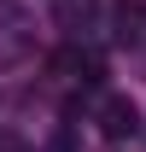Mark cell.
Returning a JSON list of instances; mask_svg holds the SVG:
<instances>
[{"label": "cell", "instance_id": "1", "mask_svg": "<svg viewBox=\"0 0 146 152\" xmlns=\"http://www.w3.org/2000/svg\"><path fill=\"white\" fill-rule=\"evenodd\" d=\"M99 129H105V140H128V134L140 129V111H134V99H123V94L99 99Z\"/></svg>", "mask_w": 146, "mask_h": 152}, {"label": "cell", "instance_id": "4", "mask_svg": "<svg viewBox=\"0 0 146 152\" xmlns=\"http://www.w3.org/2000/svg\"><path fill=\"white\" fill-rule=\"evenodd\" d=\"M93 12H99V0H58V23L64 29H88Z\"/></svg>", "mask_w": 146, "mask_h": 152}, {"label": "cell", "instance_id": "3", "mask_svg": "<svg viewBox=\"0 0 146 152\" xmlns=\"http://www.w3.org/2000/svg\"><path fill=\"white\" fill-rule=\"evenodd\" d=\"M111 23H117V41H140V29H146V0H117V6H111Z\"/></svg>", "mask_w": 146, "mask_h": 152}, {"label": "cell", "instance_id": "5", "mask_svg": "<svg viewBox=\"0 0 146 152\" xmlns=\"http://www.w3.org/2000/svg\"><path fill=\"white\" fill-rule=\"evenodd\" d=\"M0 152H23V146H18V140H6V134H0Z\"/></svg>", "mask_w": 146, "mask_h": 152}, {"label": "cell", "instance_id": "2", "mask_svg": "<svg viewBox=\"0 0 146 152\" xmlns=\"http://www.w3.org/2000/svg\"><path fill=\"white\" fill-rule=\"evenodd\" d=\"M23 47H29V35H23V12L12 6V0H0V64L18 58Z\"/></svg>", "mask_w": 146, "mask_h": 152}]
</instances>
